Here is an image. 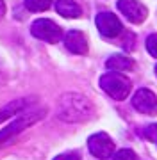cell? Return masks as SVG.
<instances>
[{
    "instance_id": "obj_1",
    "label": "cell",
    "mask_w": 157,
    "mask_h": 160,
    "mask_svg": "<svg viewBox=\"0 0 157 160\" xmlns=\"http://www.w3.org/2000/svg\"><path fill=\"white\" fill-rule=\"evenodd\" d=\"M95 114V105L81 92H64L57 103V118L66 123H84Z\"/></svg>"
},
{
    "instance_id": "obj_2",
    "label": "cell",
    "mask_w": 157,
    "mask_h": 160,
    "mask_svg": "<svg viewBox=\"0 0 157 160\" xmlns=\"http://www.w3.org/2000/svg\"><path fill=\"white\" fill-rule=\"evenodd\" d=\"M43 118H45V110H43V109L30 110V112H24L20 118H16V119L13 121L9 126H6V128H2V130H0V148L7 146L13 139L16 137V135H20L24 130L30 128L34 123H38V121L43 119Z\"/></svg>"
},
{
    "instance_id": "obj_3",
    "label": "cell",
    "mask_w": 157,
    "mask_h": 160,
    "mask_svg": "<svg viewBox=\"0 0 157 160\" xmlns=\"http://www.w3.org/2000/svg\"><path fill=\"white\" fill-rule=\"evenodd\" d=\"M100 87L104 89L111 98L114 100H125L130 94L132 84L130 80L122 75L120 71H107L105 75L100 77Z\"/></svg>"
},
{
    "instance_id": "obj_4",
    "label": "cell",
    "mask_w": 157,
    "mask_h": 160,
    "mask_svg": "<svg viewBox=\"0 0 157 160\" xmlns=\"http://www.w3.org/2000/svg\"><path fill=\"white\" fill-rule=\"evenodd\" d=\"M30 34L41 41H47V43H59V39L63 38V30L52 20L39 18L30 25Z\"/></svg>"
},
{
    "instance_id": "obj_5",
    "label": "cell",
    "mask_w": 157,
    "mask_h": 160,
    "mask_svg": "<svg viewBox=\"0 0 157 160\" xmlns=\"http://www.w3.org/2000/svg\"><path fill=\"white\" fill-rule=\"evenodd\" d=\"M87 148H89L91 155L97 157L98 160H107L114 155V142L104 132L93 133L91 137L87 139Z\"/></svg>"
},
{
    "instance_id": "obj_6",
    "label": "cell",
    "mask_w": 157,
    "mask_h": 160,
    "mask_svg": "<svg viewBox=\"0 0 157 160\" xmlns=\"http://www.w3.org/2000/svg\"><path fill=\"white\" fill-rule=\"evenodd\" d=\"M132 105L136 110H139L141 114L146 116H155L157 114V96L150 89L141 87L136 91V94L132 96Z\"/></svg>"
},
{
    "instance_id": "obj_7",
    "label": "cell",
    "mask_w": 157,
    "mask_h": 160,
    "mask_svg": "<svg viewBox=\"0 0 157 160\" xmlns=\"http://www.w3.org/2000/svg\"><path fill=\"white\" fill-rule=\"evenodd\" d=\"M97 29H98V32L104 38H116V36L122 34L123 25L118 20L116 14L105 11V12H100L97 16Z\"/></svg>"
},
{
    "instance_id": "obj_8",
    "label": "cell",
    "mask_w": 157,
    "mask_h": 160,
    "mask_svg": "<svg viewBox=\"0 0 157 160\" xmlns=\"http://www.w3.org/2000/svg\"><path fill=\"white\" fill-rule=\"evenodd\" d=\"M118 9L122 14H125L128 22L132 23H143L146 14V7L141 4L139 0H118Z\"/></svg>"
},
{
    "instance_id": "obj_9",
    "label": "cell",
    "mask_w": 157,
    "mask_h": 160,
    "mask_svg": "<svg viewBox=\"0 0 157 160\" xmlns=\"http://www.w3.org/2000/svg\"><path fill=\"white\" fill-rule=\"evenodd\" d=\"M64 45L71 53L77 55H84L87 52V38L82 34L81 30H70L64 36Z\"/></svg>"
},
{
    "instance_id": "obj_10",
    "label": "cell",
    "mask_w": 157,
    "mask_h": 160,
    "mask_svg": "<svg viewBox=\"0 0 157 160\" xmlns=\"http://www.w3.org/2000/svg\"><path fill=\"white\" fill-rule=\"evenodd\" d=\"M27 105H29V98H22V100H14V102L7 103L4 109H0V123H4L16 114H24V109Z\"/></svg>"
},
{
    "instance_id": "obj_11",
    "label": "cell",
    "mask_w": 157,
    "mask_h": 160,
    "mask_svg": "<svg viewBox=\"0 0 157 160\" xmlns=\"http://www.w3.org/2000/svg\"><path fill=\"white\" fill-rule=\"evenodd\" d=\"M55 11L64 18H79L82 14L81 6L73 0H57L55 2Z\"/></svg>"
},
{
    "instance_id": "obj_12",
    "label": "cell",
    "mask_w": 157,
    "mask_h": 160,
    "mask_svg": "<svg viewBox=\"0 0 157 160\" xmlns=\"http://www.w3.org/2000/svg\"><path fill=\"white\" fill-rule=\"evenodd\" d=\"M105 66L111 71H120V73H123V71H130L134 68V61L130 57H127V55H111L109 61L105 62Z\"/></svg>"
},
{
    "instance_id": "obj_13",
    "label": "cell",
    "mask_w": 157,
    "mask_h": 160,
    "mask_svg": "<svg viewBox=\"0 0 157 160\" xmlns=\"http://www.w3.org/2000/svg\"><path fill=\"white\" fill-rule=\"evenodd\" d=\"M50 6H52V0H25V7L32 12L47 11Z\"/></svg>"
},
{
    "instance_id": "obj_14",
    "label": "cell",
    "mask_w": 157,
    "mask_h": 160,
    "mask_svg": "<svg viewBox=\"0 0 157 160\" xmlns=\"http://www.w3.org/2000/svg\"><path fill=\"white\" fill-rule=\"evenodd\" d=\"M113 160H138V155L134 153L132 149H120L113 155Z\"/></svg>"
},
{
    "instance_id": "obj_15",
    "label": "cell",
    "mask_w": 157,
    "mask_h": 160,
    "mask_svg": "<svg viewBox=\"0 0 157 160\" xmlns=\"http://www.w3.org/2000/svg\"><path fill=\"white\" fill-rule=\"evenodd\" d=\"M146 50L150 55L157 57V34H152L148 39H146Z\"/></svg>"
},
{
    "instance_id": "obj_16",
    "label": "cell",
    "mask_w": 157,
    "mask_h": 160,
    "mask_svg": "<svg viewBox=\"0 0 157 160\" xmlns=\"http://www.w3.org/2000/svg\"><path fill=\"white\" fill-rule=\"evenodd\" d=\"M143 135H145L148 141H152V142H155V144H157V123H155V125L146 126L145 132H143Z\"/></svg>"
},
{
    "instance_id": "obj_17",
    "label": "cell",
    "mask_w": 157,
    "mask_h": 160,
    "mask_svg": "<svg viewBox=\"0 0 157 160\" xmlns=\"http://www.w3.org/2000/svg\"><path fill=\"white\" fill-rule=\"evenodd\" d=\"M134 41H136V38H134V34H127L125 36V43H123V46H125V48H127V50H132L134 46Z\"/></svg>"
},
{
    "instance_id": "obj_18",
    "label": "cell",
    "mask_w": 157,
    "mask_h": 160,
    "mask_svg": "<svg viewBox=\"0 0 157 160\" xmlns=\"http://www.w3.org/2000/svg\"><path fill=\"white\" fill-rule=\"evenodd\" d=\"M54 160H81V157H79L77 153H64V155L55 157Z\"/></svg>"
},
{
    "instance_id": "obj_19",
    "label": "cell",
    "mask_w": 157,
    "mask_h": 160,
    "mask_svg": "<svg viewBox=\"0 0 157 160\" xmlns=\"http://www.w3.org/2000/svg\"><path fill=\"white\" fill-rule=\"evenodd\" d=\"M6 12V4H4V0H0V16Z\"/></svg>"
},
{
    "instance_id": "obj_20",
    "label": "cell",
    "mask_w": 157,
    "mask_h": 160,
    "mask_svg": "<svg viewBox=\"0 0 157 160\" xmlns=\"http://www.w3.org/2000/svg\"><path fill=\"white\" fill-rule=\"evenodd\" d=\"M155 75H157V66H155Z\"/></svg>"
}]
</instances>
